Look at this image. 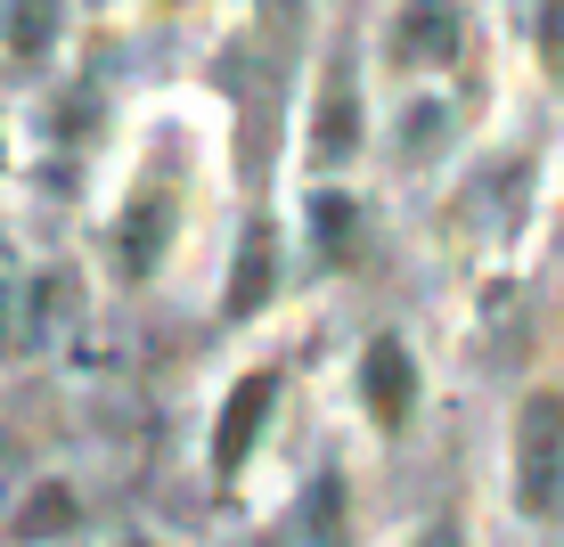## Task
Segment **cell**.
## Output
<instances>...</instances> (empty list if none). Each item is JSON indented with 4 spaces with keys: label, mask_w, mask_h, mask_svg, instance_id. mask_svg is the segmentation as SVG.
Listing matches in <instances>:
<instances>
[{
    "label": "cell",
    "mask_w": 564,
    "mask_h": 547,
    "mask_svg": "<svg viewBox=\"0 0 564 547\" xmlns=\"http://www.w3.org/2000/svg\"><path fill=\"white\" fill-rule=\"evenodd\" d=\"M516 499L523 515L564 506V393H532L516 417Z\"/></svg>",
    "instance_id": "6da1fadb"
},
{
    "label": "cell",
    "mask_w": 564,
    "mask_h": 547,
    "mask_svg": "<svg viewBox=\"0 0 564 547\" xmlns=\"http://www.w3.org/2000/svg\"><path fill=\"white\" fill-rule=\"evenodd\" d=\"M466 50V9L458 0H401L393 33H384V66L393 74H442Z\"/></svg>",
    "instance_id": "7a4b0ae2"
},
{
    "label": "cell",
    "mask_w": 564,
    "mask_h": 547,
    "mask_svg": "<svg viewBox=\"0 0 564 547\" xmlns=\"http://www.w3.org/2000/svg\"><path fill=\"white\" fill-rule=\"evenodd\" d=\"M270 393H279L270 376H246L238 393H229V408H221V434H213V466H221V474H238L246 441L262 434V408H270Z\"/></svg>",
    "instance_id": "3957f363"
},
{
    "label": "cell",
    "mask_w": 564,
    "mask_h": 547,
    "mask_svg": "<svg viewBox=\"0 0 564 547\" xmlns=\"http://www.w3.org/2000/svg\"><path fill=\"white\" fill-rule=\"evenodd\" d=\"M368 401H377L384 425L410 417V351H401V343H377V351H368Z\"/></svg>",
    "instance_id": "277c9868"
},
{
    "label": "cell",
    "mask_w": 564,
    "mask_h": 547,
    "mask_svg": "<svg viewBox=\"0 0 564 547\" xmlns=\"http://www.w3.org/2000/svg\"><path fill=\"white\" fill-rule=\"evenodd\" d=\"M57 42V0H9V50H50Z\"/></svg>",
    "instance_id": "5b68a950"
},
{
    "label": "cell",
    "mask_w": 564,
    "mask_h": 547,
    "mask_svg": "<svg viewBox=\"0 0 564 547\" xmlns=\"http://www.w3.org/2000/svg\"><path fill=\"white\" fill-rule=\"evenodd\" d=\"M155 238H164V197H140L131 205V229H123V270H148Z\"/></svg>",
    "instance_id": "8992f818"
},
{
    "label": "cell",
    "mask_w": 564,
    "mask_h": 547,
    "mask_svg": "<svg viewBox=\"0 0 564 547\" xmlns=\"http://www.w3.org/2000/svg\"><path fill=\"white\" fill-rule=\"evenodd\" d=\"M319 523H303V547H344V491H336V474H319Z\"/></svg>",
    "instance_id": "52a82bcc"
},
{
    "label": "cell",
    "mask_w": 564,
    "mask_h": 547,
    "mask_svg": "<svg viewBox=\"0 0 564 547\" xmlns=\"http://www.w3.org/2000/svg\"><path fill=\"white\" fill-rule=\"evenodd\" d=\"M352 147V83H327V131H319V155H344Z\"/></svg>",
    "instance_id": "ba28073f"
},
{
    "label": "cell",
    "mask_w": 564,
    "mask_h": 547,
    "mask_svg": "<svg viewBox=\"0 0 564 547\" xmlns=\"http://www.w3.org/2000/svg\"><path fill=\"white\" fill-rule=\"evenodd\" d=\"M540 57H549V74L564 83V0H540Z\"/></svg>",
    "instance_id": "9c48e42d"
},
{
    "label": "cell",
    "mask_w": 564,
    "mask_h": 547,
    "mask_svg": "<svg viewBox=\"0 0 564 547\" xmlns=\"http://www.w3.org/2000/svg\"><path fill=\"white\" fill-rule=\"evenodd\" d=\"M417 547H458V532H451V523H425V532H417Z\"/></svg>",
    "instance_id": "30bf717a"
},
{
    "label": "cell",
    "mask_w": 564,
    "mask_h": 547,
    "mask_svg": "<svg viewBox=\"0 0 564 547\" xmlns=\"http://www.w3.org/2000/svg\"><path fill=\"white\" fill-rule=\"evenodd\" d=\"M9 474H17V449H9V434H0V491H9Z\"/></svg>",
    "instance_id": "8fae6325"
},
{
    "label": "cell",
    "mask_w": 564,
    "mask_h": 547,
    "mask_svg": "<svg viewBox=\"0 0 564 547\" xmlns=\"http://www.w3.org/2000/svg\"><path fill=\"white\" fill-rule=\"evenodd\" d=\"M262 9H295V0H262Z\"/></svg>",
    "instance_id": "7c38bea8"
}]
</instances>
